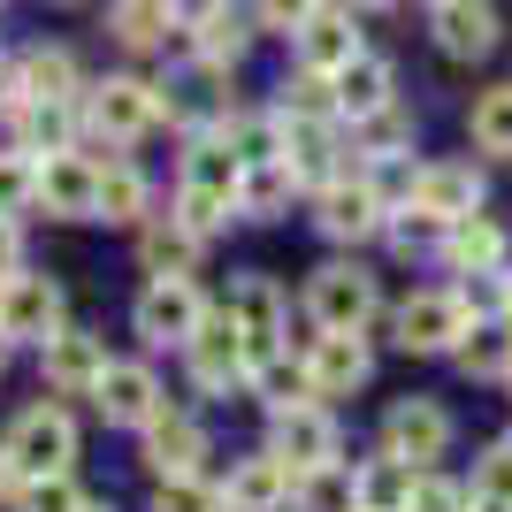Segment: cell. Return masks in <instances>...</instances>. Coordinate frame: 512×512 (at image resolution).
<instances>
[{
    "label": "cell",
    "instance_id": "cell-1",
    "mask_svg": "<svg viewBox=\"0 0 512 512\" xmlns=\"http://www.w3.org/2000/svg\"><path fill=\"white\" fill-rule=\"evenodd\" d=\"M237 192H245V161L230 153V138H199L192 161H184V192H176V222L199 237H214L237 214Z\"/></svg>",
    "mask_w": 512,
    "mask_h": 512
},
{
    "label": "cell",
    "instance_id": "cell-2",
    "mask_svg": "<svg viewBox=\"0 0 512 512\" xmlns=\"http://www.w3.org/2000/svg\"><path fill=\"white\" fill-rule=\"evenodd\" d=\"M8 467H16V482H46V474H69V459H77V421H69L62 406H31L16 413V428H8Z\"/></svg>",
    "mask_w": 512,
    "mask_h": 512
},
{
    "label": "cell",
    "instance_id": "cell-3",
    "mask_svg": "<svg viewBox=\"0 0 512 512\" xmlns=\"http://www.w3.org/2000/svg\"><path fill=\"white\" fill-rule=\"evenodd\" d=\"M130 321H138V337L146 344H184L199 337V321H207V299L192 291V276H153L146 291H138V306H130Z\"/></svg>",
    "mask_w": 512,
    "mask_h": 512
},
{
    "label": "cell",
    "instance_id": "cell-4",
    "mask_svg": "<svg viewBox=\"0 0 512 512\" xmlns=\"http://www.w3.org/2000/svg\"><path fill=\"white\" fill-rule=\"evenodd\" d=\"M85 115L100 138H138V130H153L161 115H176V100L161 85H146V77H107V85L85 92Z\"/></svg>",
    "mask_w": 512,
    "mask_h": 512
},
{
    "label": "cell",
    "instance_id": "cell-5",
    "mask_svg": "<svg viewBox=\"0 0 512 512\" xmlns=\"http://www.w3.org/2000/svg\"><path fill=\"white\" fill-rule=\"evenodd\" d=\"M222 314L237 321V337H245V360H253V375L268 360H283V291L268 276H245V283H230V306Z\"/></svg>",
    "mask_w": 512,
    "mask_h": 512
},
{
    "label": "cell",
    "instance_id": "cell-6",
    "mask_svg": "<svg viewBox=\"0 0 512 512\" xmlns=\"http://www.w3.org/2000/svg\"><path fill=\"white\" fill-rule=\"evenodd\" d=\"M54 329H62V283H54V276H31V268H16V276L0 283V337L46 344Z\"/></svg>",
    "mask_w": 512,
    "mask_h": 512
},
{
    "label": "cell",
    "instance_id": "cell-7",
    "mask_svg": "<svg viewBox=\"0 0 512 512\" xmlns=\"http://www.w3.org/2000/svg\"><path fill=\"white\" fill-rule=\"evenodd\" d=\"M306 314H314V329H360V321L375 314V276L352 268V260L314 268V283H306Z\"/></svg>",
    "mask_w": 512,
    "mask_h": 512
},
{
    "label": "cell",
    "instance_id": "cell-8",
    "mask_svg": "<svg viewBox=\"0 0 512 512\" xmlns=\"http://www.w3.org/2000/svg\"><path fill=\"white\" fill-rule=\"evenodd\" d=\"M268 451H276L291 474H314V467H337V421L321 406H276V428H268Z\"/></svg>",
    "mask_w": 512,
    "mask_h": 512
},
{
    "label": "cell",
    "instance_id": "cell-9",
    "mask_svg": "<svg viewBox=\"0 0 512 512\" xmlns=\"http://www.w3.org/2000/svg\"><path fill=\"white\" fill-rule=\"evenodd\" d=\"M390 329H398V352H459L467 306H459V291H413Z\"/></svg>",
    "mask_w": 512,
    "mask_h": 512
},
{
    "label": "cell",
    "instance_id": "cell-10",
    "mask_svg": "<svg viewBox=\"0 0 512 512\" xmlns=\"http://www.w3.org/2000/svg\"><path fill=\"white\" fill-rule=\"evenodd\" d=\"M451 444V413L436 398H398L383 413V451L390 459H406V467H428V459H444Z\"/></svg>",
    "mask_w": 512,
    "mask_h": 512
},
{
    "label": "cell",
    "instance_id": "cell-11",
    "mask_svg": "<svg viewBox=\"0 0 512 512\" xmlns=\"http://www.w3.org/2000/svg\"><path fill=\"white\" fill-rule=\"evenodd\" d=\"M39 207L62 222H92L100 214V161L85 153H46L39 161Z\"/></svg>",
    "mask_w": 512,
    "mask_h": 512
},
{
    "label": "cell",
    "instance_id": "cell-12",
    "mask_svg": "<svg viewBox=\"0 0 512 512\" xmlns=\"http://www.w3.org/2000/svg\"><path fill=\"white\" fill-rule=\"evenodd\" d=\"M184 360H192V383H199V390L253 383V360H245V337H237L230 314H207V321H199V337L184 344Z\"/></svg>",
    "mask_w": 512,
    "mask_h": 512
},
{
    "label": "cell",
    "instance_id": "cell-13",
    "mask_svg": "<svg viewBox=\"0 0 512 512\" xmlns=\"http://www.w3.org/2000/svg\"><path fill=\"white\" fill-rule=\"evenodd\" d=\"M367 344H360V329H321L314 337V352H306V390L314 398H352V390L367 383Z\"/></svg>",
    "mask_w": 512,
    "mask_h": 512
},
{
    "label": "cell",
    "instance_id": "cell-14",
    "mask_svg": "<svg viewBox=\"0 0 512 512\" xmlns=\"http://www.w3.org/2000/svg\"><path fill=\"white\" fill-rule=\"evenodd\" d=\"M39 367H46V383H54V390L92 398V383L107 375V344L92 337V329H54V337L39 344Z\"/></svg>",
    "mask_w": 512,
    "mask_h": 512
},
{
    "label": "cell",
    "instance_id": "cell-15",
    "mask_svg": "<svg viewBox=\"0 0 512 512\" xmlns=\"http://www.w3.org/2000/svg\"><path fill=\"white\" fill-rule=\"evenodd\" d=\"M92 406H100L107 421H123V428H146L153 413H161V383H153V367H138V360H107V375L92 383Z\"/></svg>",
    "mask_w": 512,
    "mask_h": 512
},
{
    "label": "cell",
    "instance_id": "cell-16",
    "mask_svg": "<svg viewBox=\"0 0 512 512\" xmlns=\"http://www.w3.org/2000/svg\"><path fill=\"white\" fill-rule=\"evenodd\" d=\"M291 39H299V69H314V77H337V69L360 62V31H352L344 8H314Z\"/></svg>",
    "mask_w": 512,
    "mask_h": 512
},
{
    "label": "cell",
    "instance_id": "cell-17",
    "mask_svg": "<svg viewBox=\"0 0 512 512\" xmlns=\"http://www.w3.org/2000/svg\"><path fill=\"white\" fill-rule=\"evenodd\" d=\"M314 207H321L314 222H321L329 237H337V245H344V237L360 245V237H375V230H383V199L367 192V176H337L329 192H314Z\"/></svg>",
    "mask_w": 512,
    "mask_h": 512
},
{
    "label": "cell",
    "instance_id": "cell-18",
    "mask_svg": "<svg viewBox=\"0 0 512 512\" xmlns=\"http://www.w3.org/2000/svg\"><path fill=\"white\" fill-rule=\"evenodd\" d=\"M146 459H153V474L161 482H184V474H199V459H207V436H199V421L192 413H153L146 421Z\"/></svg>",
    "mask_w": 512,
    "mask_h": 512
},
{
    "label": "cell",
    "instance_id": "cell-19",
    "mask_svg": "<svg viewBox=\"0 0 512 512\" xmlns=\"http://www.w3.org/2000/svg\"><path fill=\"white\" fill-rule=\"evenodd\" d=\"M413 207L436 214V222H467V214H482V176L467 161H428L421 184H413Z\"/></svg>",
    "mask_w": 512,
    "mask_h": 512
},
{
    "label": "cell",
    "instance_id": "cell-20",
    "mask_svg": "<svg viewBox=\"0 0 512 512\" xmlns=\"http://www.w3.org/2000/svg\"><path fill=\"white\" fill-rule=\"evenodd\" d=\"M291 490H299V474L283 467L276 451H253V459H237L230 467V512H276V505H291Z\"/></svg>",
    "mask_w": 512,
    "mask_h": 512
},
{
    "label": "cell",
    "instance_id": "cell-21",
    "mask_svg": "<svg viewBox=\"0 0 512 512\" xmlns=\"http://www.w3.org/2000/svg\"><path fill=\"white\" fill-rule=\"evenodd\" d=\"M436 46L451 62H482L497 46V8L490 0H436Z\"/></svg>",
    "mask_w": 512,
    "mask_h": 512
},
{
    "label": "cell",
    "instance_id": "cell-22",
    "mask_svg": "<svg viewBox=\"0 0 512 512\" xmlns=\"http://www.w3.org/2000/svg\"><path fill=\"white\" fill-rule=\"evenodd\" d=\"M329 85H337V115H352V123H367V115L398 107V69H390L383 54H360V62L337 69Z\"/></svg>",
    "mask_w": 512,
    "mask_h": 512
},
{
    "label": "cell",
    "instance_id": "cell-23",
    "mask_svg": "<svg viewBox=\"0 0 512 512\" xmlns=\"http://www.w3.org/2000/svg\"><path fill=\"white\" fill-rule=\"evenodd\" d=\"M199 245H207V237L184 230V222H146V230H138V260H146V276H192Z\"/></svg>",
    "mask_w": 512,
    "mask_h": 512
},
{
    "label": "cell",
    "instance_id": "cell-24",
    "mask_svg": "<svg viewBox=\"0 0 512 512\" xmlns=\"http://www.w3.org/2000/svg\"><path fill=\"white\" fill-rule=\"evenodd\" d=\"M444 260L459 268V276H482V268L505 260V230H497L490 214H467V222H451V230H444Z\"/></svg>",
    "mask_w": 512,
    "mask_h": 512
},
{
    "label": "cell",
    "instance_id": "cell-25",
    "mask_svg": "<svg viewBox=\"0 0 512 512\" xmlns=\"http://www.w3.org/2000/svg\"><path fill=\"white\" fill-rule=\"evenodd\" d=\"M69 130H77V107L69 100H23L16 107V153H69Z\"/></svg>",
    "mask_w": 512,
    "mask_h": 512
},
{
    "label": "cell",
    "instance_id": "cell-26",
    "mask_svg": "<svg viewBox=\"0 0 512 512\" xmlns=\"http://www.w3.org/2000/svg\"><path fill=\"white\" fill-rule=\"evenodd\" d=\"M352 482H360V512H406L421 467H406V459H390V451H383V459H367Z\"/></svg>",
    "mask_w": 512,
    "mask_h": 512
},
{
    "label": "cell",
    "instance_id": "cell-27",
    "mask_svg": "<svg viewBox=\"0 0 512 512\" xmlns=\"http://www.w3.org/2000/svg\"><path fill=\"white\" fill-rule=\"evenodd\" d=\"M16 85H23V100H69L77 107V62L62 46H31L16 62Z\"/></svg>",
    "mask_w": 512,
    "mask_h": 512
},
{
    "label": "cell",
    "instance_id": "cell-28",
    "mask_svg": "<svg viewBox=\"0 0 512 512\" xmlns=\"http://www.w3.org/2000/svg\"><path fill=\"white\" fill-rule=\"evenodd\" d=\"M459 367H467L474 383L512 375V329H505V321H474L467 337H459Z\"/></svg>",
    "mask_w": 512,
    "mask_h": 512
},
{
    "label": "cell",
    "instance_id": "cell-29",
    "mask_svg": "<svg viewBox=\"0 0 512 512\" xmlns=\"http://www.w3.org/2000/svg\"><path fill=\"white\" fill-rule=\"evenodd\" d=\"M169 31H176V16H169V0H115V39L123 46H169Z\"/></svg>",
    "mask_w": 512,
    "mask_h": 512
},
{
    "label": "cell",
    "instance_id": "cell-30",
    "mask_svg": "<svg viewBox=\"0 0 512 512\" xmlns=\"http://www.w3.org/2000/svg\"><path fill=\"white\" fill-rule=\"evenodd\" d=\"M291 497H299L306 512H360V482H352V467H344V459H337V467L299 474V490H291Z\"/></svg>",
    "mask_w": 512,
    "mask_h": 512
},
{
    "label": "cell",
    "instance_id": "cell-31",
    "mask_svg": "<svg viewBox=\"0 0 512 512\" xmlns=\"http://www.w3.org/2000/svg\"><path fill=\"white\" fill-rule=\"evenodd\" d=\"M100 222H146V176L130 161H107L100 169Z\"/></svg>",
    "mask_w": 512,
    "mask_h": 512
},
{
    "label": "cell",
    "instance_id": "cell-32",
    "mask_svg": "<svg viewBox=\"0 0 512 512\" xmlns=\"http://www.w3.org/2000/svg\"><path fill=\"white\" fill-rule=\"evenodd\" d=\"M474 146L497 153V161H512V85H490L474 100Z\"/></svg>",
    "mask_w": 512,
    "mask_h": 512
},
{
    "label": "cell",
    "instance_id": "cell-33",
    "mask_svg": "<svg viewBox=\"0 0 512 512\" xmlns=\"http://www.w3.org/2000/svg\"><path fill=\"white\" fill-rule=\"evenodd\" d=\"M291 161H260V169H245V192H237V214H276L283 199H291Z\"/></svg>",
    "mask_w": 512,
    "mask_h": 512
},
{
    "label": "cell",
    "instance_id": "cell-34",
    "mask_svg": "<svg viewBox=\"0 0 512 512\" xmlns=\"http://www.w3.org/2000/svg\"><path fill=\"white\" fill-rule=\"evenodd\" d=\"M23 207H39V161L31 153H0V214L16 222Z\"/></svg>",
    "mask_w": 512,
    "mask_h": 512
},
{
    "label": "cell",
    "instance_id": "cell-35",
    "mask_svg": "<svg viewBox=\"0 0 512 512\" xmlns=\"http://www.w3.org/2000/svg\"><path fill=\"white\" fill-rule=\"evenodd\" d=\"M16 512H85V490L69 474H46V482H23L16 490Z\"/></svg>",
    "mask_w": 512,
    "mask_h": 512
},
{
    "label": "cell",
    "instance_id": "cell-36",
    "mask_svg": "<svg viewBox=\"0 0 512 512\" xmlns=\"http://www.w3.org/2000/svg\"><path fill=\"white\" fill-rule=\"evenodd\" d=\"M444 230H451V222H436V214H421V207L390 214V245H398V253H436V245H444Z\"/></svg>",
    "mask_w": 512,
    "mask_h": 512
},
{
    "label": "cell",
    "instance_id": "cell-37",
    "mask_svg": "<svg viewBox=\"0 0 512 512\" xmlns=\"http://www.w3.org/2000/svg\"><path fill=\"white\" fill-rule=\"evenodd\" d=\"M192 54H207V62H237V54H245V23L222 8L214 23H199V31H192Z\"/></svg>",
    "mask_w": 512,
    "mask_h": 512
},
{
    "label": "cell",
    "instance_id": "cell-38",
    "mask_svg": "<svg viewBox=\"0 0 512 512\" xmlns=\"http://www.w3.org/2000/svg\"><path fill=\"white\" fill-rule=\"evenodd\" d=\"M459 306H467L474 321H497V314L512 306V283H497V268H482V276L459 283Z\"/></svg>",
    "mask_w": 512,
    "mask_h": 512
},
{
    "label": "cell",
    "instance_id": "cell-39",
    "mask_svg": "<svg viewBox=\"0 0 512 512\" xmlns=\"http://www.w3.org/2000/svg\"><path fill=\"white\" fill-rule=\"evenodd\" d=\"M153 512H222V497H214L199 474H184V482H161V490H153Z\"/></svg>",
    "mask_w": 512,
    "mask_h": 512
},
{
    "label": "cell",
    "instance_id": "cell-40",
    "mask_svg": "<svg viewBox=\"0 0 512 512\" xmlns=\"http://www.w3.org/2000/svg\"><path fill=\"white\" fill-rule=\"evenodd\" d=\"M474 497H497V505H512V428L490 444V459H482V474H474Z\"/></svg>",
    "mask_w": 512,
    "mask_h": 512
},
{
    "label": "cell",
    "instance_id": "cell-41",
    "mask_svg": "<svg viewBox=\"0 0 512 512\" xmlns=\"http://www.w3.org/2000/svg\"><path fill=\"white\" fill-rule=\"evenodd\" d=\"M474 497L459 490V482H444V474H421V482H413V505L406 512H467Z\"/></svg>",
    "mask_w": 512,
    "mask_h": 512
},
{
    "label": "cell",
    "instance_id": "cell-42",
    "mask_svg": "<svg viewBox=\"0 0 512 512\" xmlns=\"http://www.w3.org/2000/svg\"><path fill=\"white\" fill-rule=\"evenodd\" d=\"M406 138H413V123L398 115V107H383V115H367V153H375V161H383V153H398Z\"/></svg>",
    "mask_w": 512,
    "mask_h": 512
},
{
    "label": "cell",
    "instance_id": "cell-43",
    "mask_svg": "<svg viewBox=\"0 0 512 512\" xmlns=\"http://www.w3.org/2000/svg\"><path fill=\"white\" fill-rule=\"evenodd\" d=\"M314 8H321V0H253V23H268V31H299Z\"/></svg>",
    "mask_w": 512,
    "mask_h": 512
},
{
    "label": "cell",
    "instance_id": "cell-44",
    "mask_svg": "<svg viewBox=\"0 0 512 512\" xmlns=\"http://www.w3.org/2000/svg\"><path fill=\"white\" fill-rule=\"evenodd\" d=\"M16 268H23V230L8 222V214H0V283L16 276Z\"/></svg>",
    "mask_w": 512,
    "mask_h": 512
},
{
    "label": "cell",
    "instance_id": "cell-45",
    "mask_svg": "<svg viewBox=\"0 0 512 512\" xmlns=\"http://www.w3.org/2000/svg\"><path fill=\"white\" fill-rule=\"evenodd\" d=\"M0 107H8V115H16V107H23V85H16V62H0Z\"/></svg>",
    "mask_w": 512,
    "mask_h": 512
},
{
    "label": "cell",
    "instance_id": "cell-46",
    "mask_svg": "<svg viewBox=\"0 0 512 512\" xmlns=\"http://www.w3.org/2000/svg\"><path fill=\"white\" fill-rule=\"evenodd\" d=\"M16 490V467H8V451H0V497Z\"/></svg>",
    "mask_w": 512,
    "mask_h": 512
},
{
    "label": "cell",
    "instance_id": "cell-47",
    "mask_svg": "<svg viewBox=\"0 0 512 512\" xmlns=\"http://www.w3.org/2000/svg\"><path fill=\"white\" fill-rule=\"evenodd\" d=\"M474 512H512V505H497V497H474Z\"/></svg>",
    "mask_w": 512,
    "mask_h": 512
},
{
    "label": "cell",
    "instance_id": "cell-48",
    "mask_svg": "<svg viewBox=\"0 0 512 512\" xmlns=\"http://www.w3.org/2000/svg\"><path fill=\"white\" fill-rule=\"evenodd\" d=\"M85 512H115V505H92V497H85Z\"/></svg>",
    "mask_w": 512,
    "mask_h": 512
},
{
    "label": "cell",
    "instance_id": "cell-49",
    "mask_svg": "<svg viewBox=\"0 0 512 512\" xmlns=\"http://www.w3.org/2000/svg\"><path fill=\"white\" fill-rule=\"evenodd\" d=\"M0 360H8V337H0Z\"/></svg>",
    "mask_w": 512,
    "mask_h": 512
}]
</instances>
